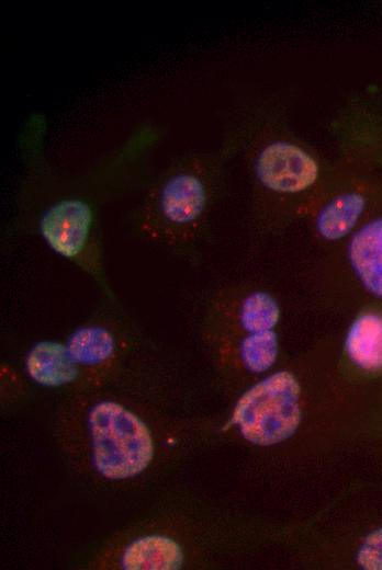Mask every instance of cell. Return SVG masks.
Returning <instances> with one entry per match:
<instances>
[{"instance_id": "6", "label": "cell", "mask_w": 382, "mask_h": 570, "mask_svg": "<svg viewBox=\"0 0 382 570\" xmlns=\"http://www.w3.org/2000/svg\"><path fill=\"white\" fill-rule=\"evenodd\" d=\"M348 258L364 288L382 298V217L353 233L348 244Z\"/></svg>"}, {"instance_id": "3", "label": "cell", "mask_w": 382, "mask_h": 570, "mask_svg": "<svg viewBox=\"0 0 382 570\" xmlns=\"http://www.w3.org/2000/svg\"><path fill=\"white\" fill-rule=\"evenodd\" d=\"M34 225L38 237L53 253L99 275L98 213L88 195L67 193L53 197L42 206Z\"/></svg>"}, {"instance_id": "12", "label": "cell", "mask_w": 382, "mask_h": 570, "mask_svg": "<svg viewBox=\"0 0 382 570\" xmlns=\"http://www.w3.org/2000/svg\"><path fill=\"white\" fill-rule=\"evenodd\" d=\"M279 318V305L268 293L254 292L241 301L239 322L249 333L272 330Z\"/></svg>"}, {"instance_id": "2", "label": "cell", "mask_w": 382, "mask_h": 570, "mask_svg": "<svg viewBox=\"0 0 382 570\" xmlns=\"http://www.w3.org/2000/svg\"><path fill=\"white\" fill-rule=\"evenodd\" d=\"M300 385L291 373H274L238 399L232 422L252 444L269 446L283 442L300 425Z\"/></svg>"}, {"instance_id": "14", "label": "cell", "mask_w": 382, "mask_h": 570, "mask_svg": "<svg viewBox=\"0 0 382 570\" xmlns=\"http://www.w3.org/2000/svg\"><path fill=\"white\" fill-rule=\"evenodd\" d=\"M357 561L367 570H382V527L370 533L361 544Z\"/></svg>"}, {"instance_id": "4", "label": "cell", "mask_w": 382, "mask_h": 570, "mask_svg": "<svg viewBox=\"0 0 382 570\" xmlns=\"http://www.w3.org/2000/svg\"><path fill=\"white\" fill-rule=\"evenodd\" d=\"M206 205V189L202 180L188 172L171 174L149 197L143 227L149 235L160 223L184 226L195 221Z\"/></svg>"}, {"instance_id": "9", "label": "cell", "mask_w": 382, "mask_h": 570, "mask_svg": "<svg viewBox=\"0 0 382 570\" xmlns=\"http://www.w3.org/2000/svg\"><path fill=\"white\" fill-rule=\"evenodd\" d=\"M182 560V551L176 542L156 535L131 543L122 556V567L127 570H176Z\"/></svg>"}, {"instance_id": "11", "label": "cell", "mask_w": 382, "mask_h": 570, "mask_svg": "<svg viewBox=\"0 0 382 570\" xmlns=\"http://www.w3.org/2000/svg\"><path fill=\"white\" fill-rule=\"evenodd\" d=\"M65 345L74 362L85 366L101 365L115 352L112 333L100 326H87L75 330Z\"/></svg>"}, {"instance_id": "10", "label": "cell", "mask_w": 382, "mask_h": 570, "mask_svg": "<svg viewBox=\"0 0 382 570\" xmlns=\"http://www.w3.org/2000/svg\"><path fill=\"white\" fill-rule=\"evenodd\" d=\"M366 207V200L358 193H346L330 200L318 213L316 228L327 240H338L356 226Z\"/></svg>"}, {"instance_id": "1", "label": "cell", "mask_w": 382, "mask_h": 570, "mask_svg": "<svg viewBox=\"0 0 382 570\" xmlns=\"http://www.w3.org/2000/svg\"><path fill=\"white\" fill-rule=\"evenodd\" d=\"M93 463L109 479H126L141 474L153 458L154 447L145 423L114 401L94 404L88 418Z\"/></svg>"}, {"instance_id": "5", "label": "cell", "mask_w": 382, "mask_h": 570, "mask_svg": "<svg viewBox=\"0 0 382 570\" xmlns=\"http://www.w3.org/2000/svg\"><path fill=\"white\" fill-rule=\"evenodd\" d=\"M258 180L269 190L297 193L315 183L316 161L296 145L277 141L268 145L256 161Z\"/></svg>"}, {"instance_id": "13", "label": "cell", "mask_w": 382, "mask_h": 570, "mask_svg": "<svg viewBox=\"0 0 382 570\" xmlns=\"http://www.w3.org/2000/svg\"><path fill=\"white\" fill-rule=\"evenodd\" d=\"M278 351V337L272 330L249 333L239 346L240 360L252 373L268 371L276 362Z\"/></svg>"}, {"instance_id": "8", "label": "cell", "mask_w": 382, "mask_h": 570, "mask_svg": "<svg viewBox=\"0 0 382 570\" xmlns=\"http://www.w3.org/2000/svg\"><path fill=\"white\" fill-rule=\"evenodd\" d=\"M345 349L356 366L370 372L382 369V316L360 315L348 330Z\"/></svg>"}, {"instance_id": "7", "label": "cell", "mask_w": 382, "mask_h": 570, "mask_svg": "<svg viewBox=\"0 0 382 570\" xmlns=\"http://www.w3.org/2000/svg\"><path fill=\"white\" fill-rule=\"evenodd\" d=\"M29 376L37 384L57 387L71 383L78 375V365L66 345L53 341L36 343L25 358Z\"/></svg>"}]
</instances>
